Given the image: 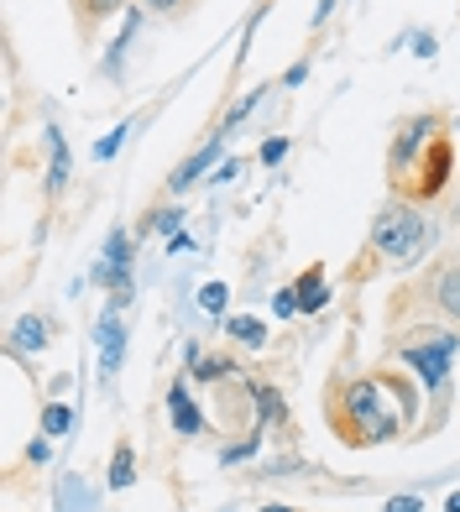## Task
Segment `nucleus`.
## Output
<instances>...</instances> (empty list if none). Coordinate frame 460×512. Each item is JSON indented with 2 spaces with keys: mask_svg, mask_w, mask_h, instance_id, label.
<instances>
[{
  "mask_svg": "<svg viewBox=\"0 0 460 512\" xmlns=\"http://www.w3.org/2000/svg\"><path fill=\"white\" fill-rule=\"evenodd\" d=\"M100 340H105V361H100V366H105V377H115V366H121V356H126V345H121L126 335H115V324L105 319V330H100Z\"/></svg>",
  "mask_w": 460,
  "mask_h": 512,
  "instance_id": "15",
  "label": "nucleus"
},
{
  "mask_svg": "<svg viewBox=\"0 0 460 512\" xmlns=\"http://www.w3.org/2000/svg\"><path fill=\"white\" fill-rule=\"evenodd\" d=\"M455 178V136L440 110L403 115L393 126V147H387V194L434 204Z\"/></svg>",
  "mask_w": 460,
  "mask_h": 512,
  "instance_id": "2",
  "label": "nucleus"
},
{
  "mask_svg": "<svg viewBox=\"0 0 460 512\" xmlns=\"http://www.w3.org/2000/svg\"><path fill=\"white\" fill-rule=\"evenodd\" d=\"M121 6H126V0H68V11H74V32H79V42H95L105 21L121 16Z\"/></svg>",
  "mask_w": 460,
  "mask_h": 512,
  "instance_id": "6",
  "label": "nucleus"
},
{
  "mask_svg": "<svg viewBox=\"0 0 460 512\" xmlns=\"http://www.w3.org/2000/svg\"><path fill=\"white\" fill-rule=\"evenodd\" d=\"M68 173H74V162H68L63 131H48V199H58L68 189Z\"/></svg>",
  "mask_w": 460,
  "mask_h": 512,
  "instance_id": "7",
  "label": "nucleus"
},
{
  "mask_svg": "<svg viewBox=\"0 0 460 512\" xmlns=\"http://www.w3.org/2000/svg\"><path fill=\"white\" fill-rule=\"evenodd\" d=\"M262 512H293V507H278V502H272V507H262Z\"/></svg>",
  "mask_w": 460,
  "mask_h": 512,
  "instance_id": "25",
  "label": "nucleus"
},
{
  "mask_svg": "<svg viewBox=\"0 0 460 512\" xmlns=\"http://www.w3.org/2000/svg\"><path fill=\"white\" fill-rule=\"evenodd\" d=\"M445 512H460V492H455V497H450V502H445Z\"/></svg>",
  "mask_w": 460,
  "mask_h": 512,
  "instance_id": "24",
  "label": "nucleus"
},
{
  "mask_svg": "<svg viewBox=\"0 0 460 512\" xmlns=\"http://www.w3.org/2000/svg\"><path fill=\"white\" fill-rule=\"evenodd\" d=\"M424 241H429L424 204L387 194L382 209L372 215V230H366V256H372V267H382V262H398L403 267V262H419Z\"/></svg>",
  "mask_w": 460,
  "mask_h": 512,
  "instance_id": "5",
  "label": "nucleus"
},
{
  "mask_svg": "<svg viewBox=\"0 0 460 512\" xmlns=\"http://www.w3.org/2000/svg\"><path fill=\"white\" fill-rule=\"evenodd\" d=\"M460 356V330L440 319H413V324H393L387 330V361H398L403 371H413V382H424L429 392V429L445 424L450 413V371Z\"/></svg>",
  "mask_w": 460,
  "mask_h": 512,
  "instance_id": "3",
  "label": "nucleus"
},
{
  "mask_svg": "<svg viewBox=\"0 0 460 512\" xmlns=\"http://www.w3.org/2000/svg\"><path fill=\"white\" fill-rule=\"evenodd\" d=\"M413 319H440L460 330V256H440L429 262L413 283H403L387 304V330L393 324H413Z\"/></svg>",
  "mask_w": 460,
  "mask_h": 512,
  "instance_id": "4",
  "label": "nucleus"
},
{
  "mask_svg": "<svg viewBox=\"0 0 460 512\" xmlns=\"http://www.w3.org/2000/svg\"><path fill=\"white\" fill-rule=\"evenodd\" d=\"M204 304L220 309V304H225V288H220V283H210V288H204Z\"/></svg>",
  "mask_w": 460,
  "mask_h": 512,
  "instance_id": "22",
  "label": "nucleus"
},
{
  "mask_svg": "<svg viewBox=\"0 0 460 512\" xmlns=\"http://www.w3.org/2000/svg\"><path fill=\"white\" fill-rule=\"evenodd\" d=\"M168 408H173V418H178V434H199V429H204V413L189 403V387H183V382L168 387Z\"/></svg>",
  "mask_w": 460,
  "mask_h": 512,
  "instance_id": "8",
  "label": "nucleus"
},
{
  "mask_svg": "<svg viewBox=\"0 0 460 512\" xmlns=\"http://www.w3.org/2000/svg\"><path fill=\"white\" fill-rule=\"evenodd\" d=\"M272 309H278L283 319H288V314H298V293H293V288H283L278 298H272Z\"/></svg>",
  "mask_w": 460,
  "mask_h": 512,
  "instance_id": "18",
  "label": "nucleus"
},
{
  "mask_svg": "<svg viewBox=\"0 0 460 512\" xmlns=\"http://www.w3.org/2000/svg\"><path fill=\"white\" fill-rule=\"evenodd\" d=\"M225 335H230V340H241L246 351H257V345L267 340L262 319H251V314H236V319H225Z\"/></svg>",
  "mask_w": 460,
  "mask_h": 512,
  "instance_id": "11",
  "label": "nucleus"
},
{
  "mask_svg": "<svg viewBox=\"0 0 460 512\" xmlns=\"http://www.w3.org/2000/svg\"><path fill=\"white\" fill-rule=\"evenodd\" d=\"M189 366H194V377H199V382L236 377V361H230V356H199V351H189Z\"/></svg>",
  "mask_w": 460,
  "mask_h": 512,
  "instance_id": "12",
  "label": "nucleus"
},
{
  "mask_svg": "<svg viewBox=\"0 0 460 512\" xmlns=\"http://www.w3.org/2000/svg\"><path fill=\"white\" fill-rule=\"evenodd\" d=\"M319 277H325V267H309V272L293 283V293H298V309H304V314H314V309H325V304H330V293L319 288Z\"/></svg>",
  "mask_w": 460,
  "mask_h": 512,
  "instance_id": "9",
  "label": "nucleus"
},
{
  "mask_svg": "<svg viewBox=\"0 0 460 512\" xmlns=\"http://www.w3.org/2000/svg\"><path fill=\"white\" fill-rule=\"evenodd\" d=\"M136 6H142L147 16H183V11H189V0H136Z\"/></svg>",
  "mask_w": 460,
  "mask_h": 512,
  "instance_id": "17",
  "label": "nucleus"
},
{
  "mask_svg": "<svg viewBox=\"0 0 460 512\" xmlns=\"http://www.w3.org/2000/svg\"><path fill=\"white\" fill-rule=\"evenodd\" d=\"M413 413L419 392L403 371H335L325 387V424L345 450H377L398 439Z\"/></svg>",
  "mask_w": 460,
  "mask_h": 512,
  "instance_id": "1",
  "label": "nucleus"
},
{
  "mask_svg": "<svg viewBox=\"0 0 460 512\" xmlns=\"http://www.w3.org/2000/svg\"><path fill=\"white\" fill-rule=\"evenodd\" d=\"M424 502L419 497H393V502H387V512H419Z\"/></svg>",
  "mask_w": 460,
  "mask_h": 512,
  "instance_id": "20",
  "label": "nucleus"
},
{
  "mask_svg": "<svg viewBox=\"0 0 460 512\" xmlns=\"http://www.w3.org/2000/svg\"><path fill=\"white\" fill-rule=\"evenodd\" d=\"M11 345H16V351H42V345H48V319H37V314L16 319V330H11Z\"/></svg>",
  "mask_w": 460,
  "mask_h": 512,
  "instance_id": "10",
  "label": "nucleus"
},
{
  "mask_svg": "<svg viewBox=\"0 0 460 512\" xmlns=\"http://www.w3.org/2000/svg\"><path fill=\"white\" fill-rule=\"evenodd\" d=\"M283 152H288V142H283V136H272V142L262 147V162H278Z\"/></svg>",
  "mask_w": 460,
  "mask_h": 512,
  "instance_id": "19",
  "label": "nucleus"
},
{
  "mask_svg": "<svg viewBox=\"0 0 460 512\" xmlns=\"http://www.w3.org/2000/svg\"><path fill=\"white\" fill-rule=\"evenodd\" d=\"M68 424H74V413H68L63 403H48V408H42V429H48V434H63Z\"/></svg>",
  "mask_w": 460,
  "mask_h": 512,
  "instance_id": "16",
  "label": "nucleus"
},
{
  "mask_svg": "<svg viewBox=\"0 0 460 512\" xmlns=\"http://www.w3.org/2000/svg\"><path fill=\"white\" fill-rule=\"evenodd\" d=\"M121 136H126V126H121V131H115V136H105V142H100V147H95V157H110V152H115V147H121Z\"/></svg>",
  "mask_w": 460,
  "mask_h": 512,
  "instance_id": "21",
  "label": "nucleus"
},
{
  "mask_svg": "<svg viewBox=\"0 0 460 512\" xmlns=\"http://www.w3.org/2000/svg\"><path fill=\"white\" fill-rule=\"evenodd\" d=\"M131 481H136V465H131V445H121V450H115V460H110V486H115V492H126Z\"/></svg>",
  "mask_w": 460,
  "mask_h": 512,
  "instance_id": "14",
  "label": "nucleus"
},
{
  "mask_svg": "<svg viewBox=\"0 0 460 512\" xmlns=\"http://www.w3.org/2000/svg\"><path fill=\"white\" fill-rule=\"evenodd\" d=\"M330 6H335V0H319V11H314V27H325V16H330Z\"/></svg>",
  "mask_w": 460,
  "mask_h": 512,
  "instance_id": "23",
  "label": "nucleus"
},
{
  "mask_svg": "<svg viewBox=\"0 0 460 512\" xmlns=\"http://www.w3.org/2000/svg\"><path fill=\"white\" fill-rule=\"evenodd\" d=\"M210 157H215V147H210V152H199V157H189V162H183V168L168 178V189H173V194H183V189H189V183L204 173V168H210Z\"/></svg>",
  "mask_w": 460,
  "mask_h": 512,
  "instance_id": "13",
  "label": "nucleus"
}]
</instances>
